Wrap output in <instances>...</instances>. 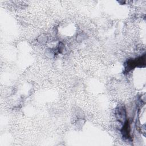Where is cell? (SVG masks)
I'll use <instances>...</instances> for the list:
<instances>
[{
    "label": "cell",
    "mask_w": 146,
    "mask_h": 146,
    "mask_svg": "<svg viewBox=\"0 0 146 146\" xmlns=\"http://www.w3.org/2000/svg\"><path fill=\"white\" fill-rule=\"evenodd\" d=\"M116 116L117 119L120 121H124L126 116V113L125 109L123 107H119L117 110Z\"/></svg>",
    "instance_id": "1"
}]
</instances>
